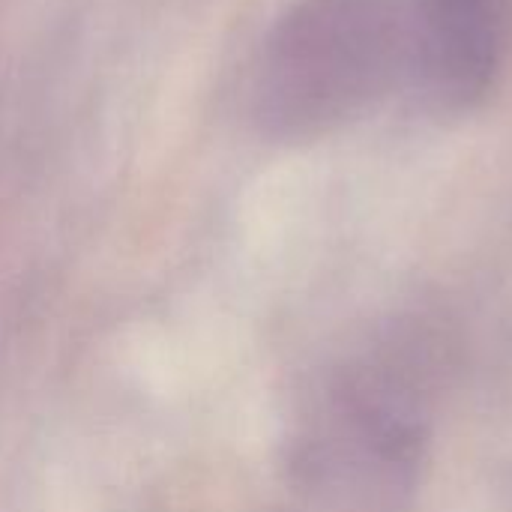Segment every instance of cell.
Instances as JSON below:
<instances>
[{
  "label": "cell",
  "mask_w": 512,
  "mask_h": 512,
  "mask_svg": "<svg viewBox=\"0 0 512 512\" xmlns=\"http://www.w3.org/2000/svg\"><path fill=\"white\" fill-rule=\"evenodd\" d=\"M405 51L402 0H294L261 45L252 117L282 141L327 135L387 93Z\"/></svg>",
  "instance_id": "cell-1"
},
{
  "label": "cell",
  "mask_w": 512,
  "mask_h": 512,
  "mask_svg": "<svg viewBox=\"0 0 512 512\" xmlns=\"http://www.w3.org/2000/svg\"><path fill=\"white\" fill-rule=\"evenodd\" d=\"M504 54V0H423L408 18L405 66L438 111H471Z\"/></svg>",
  "instance_id": "cell-2"
}]
</instances>
